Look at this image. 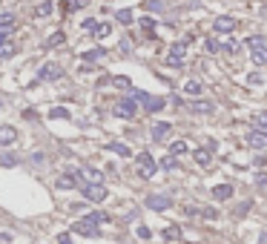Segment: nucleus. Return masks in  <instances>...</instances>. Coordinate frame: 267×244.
<instances>
[{
	"label": "nucleus",
	"mask_w": 267,
	"mask_h": 244,
	"mask_svg": "<svg viewBox=\"0 0 267 244\" xmlns=\"http://www.w3.org/2000/svg\"><path fill=\"white\" fill-rule=\"evenodd\" d=\"M104 221H107V215H104V213H89L87 218L75 221V224H72V230H75V233H81V236H89V239H92V236H98V224H104Z\"/></svg>",
	"instance_id": "1"
},
{
	"label": "nucleus",
	"mask_w": 267,
	"mask_h": 244,
	"mask_svg": "<svg viewBox=\"0 0 267 244\" xmlns=\"http://www.w3.org/2000/svg\"><path fill=\"white\" fill-rule=\"evenodd\" d=\"M184 58H187V43L178 40V43L170 46V52H167V63H170L173 69H178V66H184Z\"/></svg>",
	"instance_id": "2"
},
{
	"label": "nucleus",
	"mask_w": 267,
	"mask_h": 244,
	"mask_svg": "<svg viewBox=\"0 0 267 244\" xmlns=\"http://www.w3.org/2000/svg\"><path fill=\"white\" fill-rule=\"evenodd\" d=\"M84 198H89V201H104L107 198V187L104 184H84Z\"/></svg>",
	"instance_id": "3"
},
{
	"label": "nucleus",
	"mask_w": 267,
	"mask_h": 244,
	"mask_svg": "<svg viewBox=\"0 0 267 244\" xmlns=\"http://www.w3.org/2000/svg\"><path fill=\"white\" fill-rule=\"evenodd\" d=\"M247 144H250L253 150H265L267 147V132L265 129H250V132H247Z\"/></svg>",
	"instance_id": "4"
},
{
	"label": "nucleus",
	"mask_w": 267,
	"mask_h": 244,
	"mask_svg": "<svg viewBox=\"0 0 267 244\" xmlns=\"http://www.w3.org/2000/svg\"><path fill=\"white\" fill-rule=\"evenodd\" d=\"M138 173H141L144 178H149V175L155 173V158H152L149 153H141V155H138Z\"/></svg>",
	"instance_id": "5"
},
{
	"label": "nucleus",
	"mask_w": 267,
	"mask_h": 244,
	"mask_svg": "<svg viewBox=\"0 0 267 244\" xmlns=\"http://www.w3.org/2000/svg\"><path fill=\"white\" fill-rule=\"evenodd\" d=\"M115 115H118V118H126V121H129V118H135V101H132V98L121 101L118 106H115Z\"/></svg>",
	"instance_id": "6"
},
{
	"label": "nucleus",
	"mask_w": 267,
	"mask_h": 244,
	"mask_svg": "<svg viewBox=\"0 0 267 244\" xmlns=\"http://www.w3.org/2000/svg\"><path fill=\"white\" fill-rule=\"evenodd\" d=\"M147 207H149V210H158V213H164L167 207H173V201H170L167 195H149V198H147Z\"/></svg>",
	"instance_id": "7"
},
{
	"label": "nucleus",
	"mask_w": 267,
	"mask_h": 244,
	"mask_svg": "<svg viewBox=\"0 0 267 244\" xmlns=\"http://www.w3.org/2000/svg\"><path fill=\"white\" fill-rule=\"evenodd\" d=\"M213 29H215V32H224V35H227V32H233V29H236V20H233L230 15H221V17H215Z\"/></svg>",
	"instance_id": "8"
},
{
	"label": "nucleus",
	"mask_w": 267,
	"mask_h": 244,
	"mask_svg": "<svg viewBox=\"0 0 267 244\" xmlns=\"http://www.w3.org/2000/svg\"><path fill=\"white\" fill-rule=\"evenodd\" d=\"M60 78V66L58 63H46L43 69H40V81H58Z\"/></svg>",
	"instance_id": "9"
},
{
	"label": "nucleus",
	"mask_w": 267,
	"mask_h": 244,
	"mask_svg": "<svg viewBox=\"0 0 267 244\" xmlns=\"http://www.w3.org/2000/svg\"><path fill=\"white\" fill-rule=\"evenodd\" d=\"M190 109H193L196 115H207V112L215 109V104H213V101H190Z\"/></svg>",
	"instance_id": "10"
},
{
	"label": "nucleus",
	"mask_w": 267,
	"mask_h": 244,
	"mask_svg": "<svg viewBox=\"0 0 267 244\" xmlns=\"http://www.w3.org/2000/svg\"><path fill=\"white\" fill-rule=\"evenodd\" d=\"M81 178L87 184H104V175L98 170H92V167H81Z\"/></svg>",
	"instance_id": "11"
},
{
	"label": "nucleus",
	"mask_w": 267,
	"mask_h": 244,
	"mask_svg": "<svg viewBox=\"0 0 267 244\" xmlns=\"http://www.w3.org/2000/svg\"><path fill=\"white\" fill-rule=\"evenodd\" d=\"M15 141H18V129H15V126H0V144L9 147V144H15Z\"/></svg>",
	"instance_id": "12"
},
{
	"label": "nucleus",
	"mask_w": 267,
	"mask_h": 244,
	"mask_svg": "<svg viewBox=\"0 0 267 244\" xmlns=\"http://www.w3.org/2000/svg\"><path fill=\"white\" fill-rule=\"evenodd\" d=\"M233 195V187L230 184H218V187H213V198L215 201H227Z\"/></svg>",
	"instance_id": "13"
},
{
	"label": "nucleus",
	"mask_w": 267,
	"mask_h": 244,
	"mask_svg": "<svg viewBox=\"0 0 267 244\" xmlns=\"http://www.w3.org/2000/svg\"><path fill=\"white\" fill-rule=\"evenodd\" d=\"M107 150H112V153H118L121 158H129V155H132V150H129L126 144H118V141H109V144H107Z\"/></svg>",
	"instance_id": "14"
},
{
	"label": "nucleus",
	"mask_w": 267,
	"mask_h": 244,
	"mask_svg": "<svg viewBox=\"0 0 267 244\" xmlns=\"http://www.w3.org/2000/svg\"><path fill=\"white\" fill-rule=\"evenodd\" d=\"M170 129H173L170 123H155V126H152V138H155V141H164V135H170Z\"/></svg>",
	"instance_id": "15"
},
{
	"label": "nucleus",
	"mask_w": 267,
	"mask_h": 244,
	"mask_svg": "<svg viewBox=\"0 0 267 244\" xmlns=\"http://www.w3.org/2000/svg\"><path fill=\"white\" fill-rule=\"evenodd\" d=\"M247 46H250L253 52H259V49H267V37H259V35H253V37H247Z\"/></svg>",
	"instance_id": "16"
},
{
	"label": "nucleus",
	"mask_w": 267,
	"mask_h": 244,
	"mask_svg": "<svg viewBox=\"0 0 267 244\" xmlns=\"http://www.w3.org/2000/svg\"><path fill=\"white\" fill-rule=\"evenodd\" d=\"M164 239H167V242H178V239H181V227H178V224L164 227Z\"/></svg>",
	"instance_id": "17"
},
{
	"label": "nucleus",
	"mask_w": 267,
	"mask_h": 244,
	"mask_svg": "<svg viewBox=\"0 0 267 244\" xmlns=\"http://www.w3.org/2000/svg\"><path fill=\"white\" fill-rule=\"evenodd\" d=\"M144 106H147V112H161V109H164V98H152V95H149V101Z\"/></svg>",
	"instance_id": "18"
},
{
	"label": "nucleus",
	"mask_w": 267,
	"mask_h": 244,
	"mask_svg": "<svg viewBox=\"0 0 267 244\" xmlns=\"http://www.w3.org/2000/svg\"><path fill=\"white\" fill-rule=\"evenodd\" d=\"M15 29V15H0V32Z\"/></svg>",
	"instance_id": "19"
},
{
	"label": "nucleus",
	"mask_w": 267,
	"mask_h": 244,
	"mask_svg": "<svg viewBox=\"0 0 267 244\" xmlns=\"http://www.w3.org/2000/svg\"><path fill=\"white\" fill-rule=\"evenodd\" d=\"M196 161H198V167H210V150H196Z\"/></svg>",
	"instance_id": "20"
},
{
	"label": "nucleus",
	"mask_w": 267,
	"mask_h": 244,
	"mask_svg": "<svg viewBox=\"0 0 267 244\" xmlns=\"http://www.w3.org/2000/svg\"><path fill=\"white\" fill-rule=\"evenodd\" d=\"M15 52H18V46H15V43H9V40H6V43H0V58H12Z\"/></svg>",
	"instance_id": "21"
},
{
	"label": "nucleus",
	"mask_w": 267,
	"mask_h": 244,
	"mask_svg": "<svg viewBox=\"0 0 267 244\" xmlns=\"http://www.w3.org/2000/svg\"><path fill=\"white\" fill-rule=\"evenodd\" d=\"M75 184H78V178H75V175H63V178H58V187H60V190H72Z\"/></svg>",
	"instance_id": "22"
},
{
	"label": "nucleus",
	"mask_w": 267,
	"mask_h": 244,
	"mask_svg": "<svg viewBox=\"0 0 267 244\" xmlns=\"http://www.w3.org/2000/svg\"><path fill=\"white\" fill-rule=\"evenodd\" d=\"M52 118H60V121H69L72 115H69V109H63V106H52V112H49Z\"/></svg>",
	"instance_id": "23"
},
{
	"label": "nucleus",
	"mask_w": 267,
	"mask_h": 244,
	"mask_svg": "<svg viewBox=\"0 0 267 244\" xmlns=\"http://www.w3.org/2000/svg\"><path fill=\"white\" fill-rule=\"evenodd\" d=\"M115 17H118V23H124V26H126V23H132V12H129V9H121V12H115Z\"/></svg>",
	"instance_id": "24"
},
{
	"label": "nucleus",
	"mask_w": 267,
	"mask_h": 244,
	"mask_svg": "<svg viewBox=\"0 0 267 244\" xmlns=\"http://www.w3.org/2000/svg\"><path fill=\"white\" fill-rule=\"evenodd\" d=\"M112 84H115L118 89H132V84H129V78H124V75H115V78H112Z\"/></svg>",
	"instance_id": "25"
},
{
	"label": "nucleus",
	"mask_w": 267,
	"mask_h": 244,
	"mask_svg": "<svg viewBox=\"0 0 267 244\" xmlns=\"http://www.w3.org/2000/svg\"><path fill=\"white\" fill-rule=\"evenodd\" d=\"M161 167H164V170H176L178 167L176 155H164V158H161Z\"/></svg>",
	"instance_id": "26"
},
{
	"label": "nucleus",
	"mask_w": 267,
	"mask_h": 244,
	"mask_svg": "<svg viewBox=\"0 0 267 244\" xmlns=\"http://www.w3.org/2000/svg\"><path fill=\"white\" fill-rule=\"evenodd\" d=\"M144 9H149V12H164V3L161 0H144Z\"/></svg>",
	"instance_id": "27"
},
{
	"label": "nucleus",
	"mask_w": 267,
	"mask_h": 244,
	"mask_svg": "<svg viewBox=\"0 0 267 244\" xmlns=\"http://www.w3.org/2000/svg\"><path fill=\"white\" fill-rule=\"evenodd\" d=\"M63 40H66V37H63V32H58V35H52V37L46 40V46H49V49H55V46H60Z\"/></svg>",
	"instance_id": "28"
},
{
	"label": "nucleus",
	"mask_w": 267,
	"mask_h": 244,
	"mask_svg": "<svg viewBox=\"0 0 267 244\" xmlns=\"http://www.w3.org/2000/svg\"><path fill=\"white\" fill-rule=\"evenodd\" d=\"M52 9H55V3H40V6L35 9V15H37V17H43V15H49Z\"/></svg>",
	"instance_id": "29"
},
{
	"label": "nucleus",
	"mask_w": 267,
	"mask_h": 244,
	"mask_svg": "<svg viewBox=\"0 0 267 244\" xmlns=\"http://www.w3.org/2000/svg\"><path fill=\"white\" fill-rule=\"evenodd\" d=\"M95 37H107V35H109V23H95Z\"/></svg>",
	"instance_id": "30"
},
{
	"label": "nucleus",
	"mask_w": 267,
	"mask_h": 244,
	"mask_svg": "<svg viewBox=\"0 0 267 244\" xmlns=\"http://www.w3.org/2000/svg\"><path fill=\"white\" fill-rule=\"evenodd\" d=\"M184 92H187V95L193 98V95H198V92H201V84H198V81H190V84L184 87Z\"/></svg>",
	"instance_id": "31"
},
{
	"label": "nucleus",
	"mask_w": 267,
	"mask_h": 244,
	"mask_svg": "<svg viewBox=\"0 0 267 244\" xmlns=\"http://www.w3.org/2000/svg\"><path fill=\"white\" fill-rule=\"evenodd\" d=\"M0 164H3V167H15V164H18V158H15L12 153H3V155H0Z\"/></svg>",
	"instance_id": "32"
},
{
	"label": "nucleus",
	"mask_w": 267,
	"mask_h": 244,
	"mask_svg": "<svg viewBox=\"0 0 267 244\" xmlns=\"http://www.w3.org/2000/svg\"><path fill=\"white\" fill-rule=\"evenodd\" d=\"M253 63H256V66L267 63V49H259V52H253Z\"/></svg>",
	"instance_id": "33"
},
{
	"label": "nucleus",
	"mask_w": 267,
	"mask_h": 244,
	"mask_svg": "<svg viewBox=\"0 0 267 244\" xmlns=\"http://www.w3.org/2000/svg\"><path fill=\"white\" fill-rule=\"evenodd\" d=\"M253 121H256V129H265V132H267V112H259Z\"/></svg>",
	"instance_id": "34"
},
{
	"label": "nucleus",
	"mask_w": 267,
	"mask_h": 244,
	"mask_svg": "<svg viewBox=\"0 0 267 244\" xmlns=\"http://www.w3.org/2000/svg\"><path fill=\"white\" fill-rule=\"evenodd\" d=\"M84 6H89V0H69V3L63 6V9L69 12V9H84Z\"/></svg>",
	"instance_id": "35"
},
{
	"label": "nucleus",
	"mask_w": 267,
	"mask_h": 244,
	"mask_svg": "<svg viewBox=\"0 0 267 244\" xmlns=\"http://www.w3.org/2000/svg\"><path fill=\"white\" fill-rule=\"evenodd\" d=\"M181 153H187V144H184V141H176V144L170 147V155H181Z\"/></svg>",
	"instance_id": "36"
},
{
	"label": "nucleus",
	"mask_w": 267,
	"mask_h": 244,
	"mask_svg": "<svg viewBox=\"0 0 267 244\" xmlns=\"http://www.w3.org/2000/svg\"><path fill=\"white\" fill-rule=\"evenodd\" d=\"M98 58H104V49H92L84 55V61H98Z\"/></svg>",
	"instance_id": "37"
},
{
	"label": "nucleus",
	"mask_w": 267,
	"mask_h": 244,
	"mask_svg": "<svg viewBox=\"0 0 267 244\" xmlns=\"http://www.w3.org/2000/svg\"><path fill=\"white\" fill-rule=\"evenodd\" d=\"M204 49H207V52H218V49H221V43L210 37V40H204Z\"/></svg>",
	"instance_id": "38"
},
{
	"label": "nucleus",
	"mask_w": 267,
	"mask_h": 244,
	"mask_svg": "<svg viewBox=\"0 0 267 244\" xmlns=\"http://www.w3.org/2000/svg\"><path fill=\"white\" fill-rule=\"evenodd\" d=\"M250 207H253L250 201H241V204L236 207V218H238V215H247V210H250Z\"/></svg>",
	"instance_id": "39"
},
{
	"label": "nucleus",
	"mask_w": 267,
	"mask_h": 244,
	"mask_svg": "<svg viewBox=\"0 0 267 244\" xmlns=\"http://www.w3.org/2000/svg\"><path fill=\"white\" fill-rule=\"evenodd\" d=\"M141 26H144L147 32H152L155 29V20H152V17H141Z\"/></svg>",
	"instance_id": "40"
},
{
	"label": "nucleus",
	"mask_w": 267,
	"mask_h": 244,
	"mask_svg": "<svg viewBox=\"0 0 267 244\" xmlns=\"http://www.w3.org/2000/svg\"><path fill=\"white\" fill-rule=\"evenodd\" d=\"M256 187L267 190V175H265V173H259V175H256Z\"/></svg>",
	"instance_id": "41"
},
{
	"label": "nucleus",
	"mask_w": 267,
	"mask_h": 244,
	"mask_svg": "<svg viewBox=\"0 0 267 244\" xmlns=\"http://www.w3.org/2000/svg\"><path fill=\"white\" fill-rule=\"evenodd\" d=\"M253 167H267V158L265 155H256V158H253Z\"/></svg>",
	"instance_id": "42"
},
{
	"label": "nucleus",
	"mask_w": 267,
	"mask_h": 244,
	"mask_svg": "<svg viewBox=\"0 0 267 244\" xmlns=\"http://www.w3.org/2000/svg\"><path fill=\"white\" fill-rule=\"evenodd\" d=\"M23 118H26V121H35V118H37V112H35V109H23Z\"/></svg>",
	"instance_id": "43"
},
{
	"label": "nucleus",
	"mask_w": 267,
	"mask_h": 244,
	"mask_svg": "<svg viewBox=\"0 0 267 244\" xmlns=\"http://www.w3.org/2000/svg\"><path fill=\"white\" fill-rule=\"evenodd\" d=\"M152 233H149V227H138V239H149Z\"/></svg>",
	"instance_id": "44"
},
{
	"label": "nucleus",
	"mask_w": 267,
	"mask_h": 244,
	"mask_svg": "<svg viewBox=\"0 0 267 244\" xmlns=\"http://www.w3.org/2000/svg\"><path fill=\"white\" fill-rule=\"evenodd\" d=\"M201 215H204V218H218V213H215V210H201Z\"/></svg>",
	"instance_id": "45"
},
{
	"label": "nucleus",
	"mask_w": 267,
	"mask_h": 244,
	"mask_svg": "<svg viewBox=\"0 0 267 244\" xmlns=\"http://www.w3.org/2000/svg\"><path fill=\"white\" fill-rule=\"evenodd\" d=\"M58 244H72V242H69V236L63 233V236H58Z\"/></svg>",
	"instance_id": "46"
},
{
	"label": "nucleus",
	"mask_w": 267,
	"mask_h": 244,
	"mask_svg": "<svg viewBox=\"0 0 267 244\" xmlns=\"http://www.w3.org/2000/svg\"><path fill=\"white\" fill-rule=\"evenodd\" d=\"M0 43H6V32H0Z\"/></svg>",
	"instance_id": "47"
},
{
	"label": "nucleus",
	"mask_w": 267,
	"mask_h": 244,
	"mask_svg": "<svg viewBox=\"0 0 267 244\" xmlns=\"http://www.w3.org/2000/svg\"><path fill=\"white\" fill-rule=\"evenodd\" d=\"M259 244H267V233H265V236H262V239H259Z\"/></svg>",
	"instance_id": "48"
}]
</instances>
